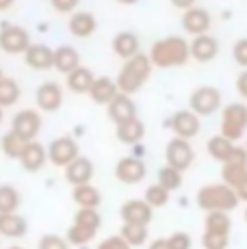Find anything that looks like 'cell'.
<instances>
[{"mask_svg": "<svg viewBox=\"0 0 247 249\" xmlns=\"http://www.w3.org/2000/svg\"><path fill=\"white\" fill-rule=\"evenodd\" d=\"M150 74H152L150 56L139 52V54H135L132 59H128L126 63H124V68L120 70V74H117L115 85H117V89H120V93L130 95L143 87L145 80L150 78Z\"/></svg>", "mask_w": 247, "mask_h": 249, "instance_id": "obj_1", "label": "cell"}, {"mask_svg": "<svg viewBox=\"0 0 247 249\" xmlns=\"http://www.w3.org/2000/svg\"><path fill=\"white\" fill-rule=\"evenodd\" d=\"M191 56L189 52V44L178 35L165 37V39L156 41L152 46L150 61L156 68H174V65H184Z\"/></svg>", "mask_w": 247, "mask_h": 249, "instance_id": "obj_2", "label": "cell"}, {"mask_svg": "<svg viewBox=\"0 0 247 249\" xmlns=\"http://www.w3.org/2000/svg\"><path fill=\"white\" fill-rule=\"evenodd\" d=\"M197 206L206 213H230L239 206V197L228 184H206L197 191Z\"/></svg>", "mask_w": 247, "mask_h": 249, "instance_id": "obj_3", "label": "cell"}, {"mask_svg": "<svg viewBox=\"0 0 247 249\" xmlns=\"http://www.w3.org/2000/svg\"><path fill=\"white\" fill-rule=\"evenodd\" d=\"M247 128V107L241 102L228 104L221 115V137L230 139L232 143L243 137Z\"/></svg>", "mask_w": 247, "mask_h": 249, "instance_id": "obj_4", "label": "cell"}, {"mask_svg": "<svg viewBox=\"0 0 247 249\" xmlns=\"http://www.w3.org/2000/svg\"><path fill=\"white\" fill-rule=\"evenodd\" d=\"M189 104H191V111L195 113L197 117L199 115H212L221 107V93H219V89L204 85V87H197L191 93Z\"/></svg>", "mask_w": 247, "mask_h": 249, "instance_id": "obj_5", "label": "cell"}, {"mask_svg": "<svg viewBox=\"0 0 247 249\" xmlns=\"http://www.w3.org/2000/svg\"><path fill=\"white\" fill-rule=\"evenodd\" d=\"M165 159H167V165L169 167H174V169H178V171H184V169H189V167L193 165V159H195V154H193L191 143L184 141V139L174 137L172 141L167 143Z\"/></svg>", "mask_w": 247, "mask_h": 249, "instance_id": "obj_6", "label": "cell"}, {"mask_svg": "<svg viewBox=\"0 0 247 249\" xmlns=\"http://www.w3.org/2000/svg\"><path fill=\"white\" fill-rule=\"evenodd\" d=\"M11 130L20 139H24L26 143L35 141L37 135H39V130H41V115L37 111H33V108H24V111L16 113L13 124H11Z\"/></svg>", "mask_w": 247, "mask_h": 249, "instance_id": "obj_7", "label": "cell"}, {"mask_svg": "<svg viewBox=\"0 0 247 249\" xmlns=\"http://www.w3.org/2000/svg\"><path fill=\"white\" fill-rule=\"evenodd\" d=\"M28 46H31V37L22 26H16V24H4L0 28V48L9 54H20V52H26Z\"/></svg>", "mask_w": 247, "mask_h": 249, "instance_id": "obj_8", "label": "cell"}, {"mask_svg": "<svg viewBox=\"0 0 247 249\" xmlns=\"http://www.w3.org/2000/svg\"><path fill=\"white\" fill-rule=\"evenodd\" d=\"M78 159V143L72 137H59L48 145V160L56 167H68Z\"/></svg>", "mask_w": 247, "mask_h": 249, "instance_id": "obj_9", "label": "cell"}, {"mask_svg": "<svg viewBox=\"0 0 247 249\" xmlns=\"http://www.w3.org/2000/svg\"><path fill=\"white\" fill-rule=\"evenodd\" d=\"M115 178L122 182V184H137L145 178V165L141 159H135V156H126V159H120L115 165Z\"/></svg>", "mask_w": 247, "mask_h": 249, "instance_id": "obj_10", "label": "cell"}, {"mask_svg": "<svg viewBox=\"0 0 247 249\" xmlns=\"http://www.w3.org/2000/svg\"><path fill=\"white\" fill-rule=\"evenodd\" d=\"M120 214L124 223H139V226H148L152 221L154 208L145 202V199H128L120 208Z\"/></svg>", "mask_w": 247, "mask_h": 249, "instance_id": "obj_11", "label": "cell"}, {"mask_svg": "<svg viewBox=\"0 0 247 249\" xmlns=\"http://www.w3.org/2000/svg\"><path fill=\"white\" fill-rule=\"evenodd\" d=\"M169 126H172L174 135L178 139L189 141V139L197 137V132H199V117L193 111H178L172 117Z\"/></svg>", "mask_w": 247, "mask_h": 249, "instance_id": "obj_12", "label": "cell"}, {"mask_svg": "<svg viewBox=\"0 0 247 249\" xmlns=\"http://www.w3.org/2000/svg\"><path fill=\"white\" fill-rule=\"evenodd\" d=\"M182 28L191 35H208V28H211V13L202 7H191L184 11L182 16Z\"/></svg>", "mask_w": 247, "mask_h": 249, "instance_id": "obj_13", "label": "cell"}, {"mask_svg": "<svg viewBox=\"0 0 247 249\" xmlns=\"http://www.w3.org/2000/svg\"><path fill=\"white\" fill-rule=\"evenodd\" d=\"M46 160H48V147H44L39 141H28L24 145V152L20 156V162L26 171L35 174V171L44 169Z\"/></svg>", "mask_w": 247, "mask_h": 249, "instance_id": "obj_14", "label": "cell"}, {"mask_svg": "<svg viewBox=\"0 0 247 249\" xmlns=\"http://www.w3.org/2000/svg\"><path fill=\"white\" fill-rule=\"evenodd\" d=\"M24 61L28 68L33 70H39V71L50 70L54 68V50H50L44 44H31L28 50L24 52Z\"/></svg>", "mask_w": 247, "mask_h": 249, "instance_id": "obj_15", "label": "cell"}, {"mask_svg": "<svg viewBox=\"0 0 247 249\" xmlns=\"http://www.w3.org/2000/svg\"><path fill=\"white\" fill-rule=\"evenodd\" d=\"M93 178V162L89 159H83L78 156L76 160H72L68 167H65V180L74 186L80 184H89Z\"/></svg>", "mask_w": 247, "mask_h": 249, "instance_id": "obj_16", "label": "cell"}, {"mask_svg": "<svg viewBox=\"0 0 247 249\" xmlns=\"http://www.w3.org/2000/svg\"><path fill=\"white\" fill-rule=\"evenodd\" d=\"M189 52L191 56L199 63H206V61H212L219 52V41L211 35H199L189 44Z\"/></svg>", "mask_w": 247, "mask_h": 249, "instance_id": "obj_17", "label": "cell"}, {"mask_svg": "<svg viewBox=\"0 0 247 249\" xmlns=\"http://www.w3.org/2000/svg\"><path fill=\"white\" fill-rule=\"evenodd\" d=\"M37 107L41 108V111H56V108L63 104V91L56 83H44L39 89H37Z\"/></svg>", "mask_w": 247, "mask_h": 249, "instance_id": "obj_18", "label": "cell"}, {"mask_svg": "<svg viewBox=\"0 0 247 249\" xmlns=\"http://www.w3.org/2000/svg\"><path fill=\"white\" fill-rule=\"evenodd\" d=\"M115 135L122 143H126V145H135V143H139L141 139H143L145 126L139 117H132L122 124H115Z\"/></svg>", "mask_w": 247, "mask_h": 249, "instance_id": "obj_19", "label": "cell"}, {"mask_svg": "<svg viewBox=\"0 0 247 249\" xmlns=\"http://www.w3.org/2000/svg\"><path fill=\"white\" fill-rule=\"evenodd\" d=\"M108 117L113 119L115 124H122L126 119L137 117V107L132 102V98H128L126 93H117L113 98V102L108 104Z\"/></svg>", "mask_w": 247, "mask_h": 249, "instance_id": "obj_20", "label": "cell"}, {"mask_svg": "<svg viewBox=\"0 0 247 249\" xmlns=\"http://www.w3.org/2000/svg\"><path fill=\"white\" fill-rule=\"evenodd\" d=\"M28 232V223L22 214L7 213L0 214V236L4 238H22Z\"/></svg>", "mask_w": 247, "mask_h": 249, "instance_id": "obj_21", "label": "cell"}, {"mask_svg": "<svg viewBox=\"0 0 247 249\" xmlns=\"http://www.w3.org/2000/svg\"><path fill=\"white\" fill-rule=\"evenodd\" d=\"M120 93V89H117L115 80L106 78V76H102V78H96L91 85V89H89V95H91V100L96 104H111L113 98Z\"/></svg>", "mask_w": 247, "mask_h": 249, "instance_id": "obj_22", "label": "cell"}, {"mask_svg": "<svg viewBox=\"0 0 247 249\" xmlns=\"http://www.w3.org/2000/svg\"><path fill=\"white\" fill-rule=\"evenodd\" d=\"M113 50L117 56H122L124 61L132 59L135 54H139V37L130 31H122L113 39Z\"/></svg>", "mask_w": 247, "mask_h": 249, "instance_id": "obj_23", "label": "cell"}, {"mask_svg": "<svg viewBox=\"0 0 247 249\" xmlns=\"http://www.w3.org/2000/svg\"><path fill=\"white\" fill-rule=\"evenodd\" d=\"M68 26H70V33L76 37H91L98 28V22L89 11H76L74 16L70 18Z\"/></svg>", "mask_w": 247, "mask_h": 249, "instance_id": "obj_24", "label": "cell"}, {"mask_svg": "<svg viewBox=\"0 0 247 249\" xmlns=\"http://www.w3.org/2000/svg\"><path fill=\"white\" fill-rule=\"evenodd\" d=\"M54 68L61 74H72L76 68H80V54L72 46H59L54 50Z\"/></svg>", "mask_w": 247, "mask_h": 249, "instance_id": "obj_25", "label": "cell"}, {"mask_svg": "<svg viewBox=\"0 0 247 249\" xmlns=\"http://www.w3.org/2000/svg\"><path fill=\"white\" fill-rule=\"evenodd\" d=\"M74 202L78 204V208H98L100 202H102V195L93 184H80L74 186L72 193Z\"/></svg>", "mask_w": 247, "mask_h": 249, "instance_id": "obj_26", "label": "cell"}, {"mask_svg": "<svg viewBox=\"0 0 247 249\" xmlns=\"http://www.w3.org/2000/svg\"><path fill=\"white\" fill-rule=\"evenodd\" d=\"M93 80H96L93 71L80 65V68H76L72 74H68V87L72 89L74 93H89Z\"/></svg>", "mask_w": 247, "mask_h": 249, "instance_id": "obj_27", "label": "cell"}, {"mask_svg": "<svg viewBox=\"0 0 247 249\" xmlns=\"http://www.w3.org/2000/svg\"><path fill=\"white\" fill-rule=\"evenodd\" d=\"M234 147H236V143H232L230 139H226V137H221V135L212 137L211 141L206 143L208 154H211L215 160H219V162H226L228 159H230L232 152H234Z\"/></svg>", "mask_w": 247, "mask_h": 249, "instance_id": "obj_28", "label": "cell"}, {"mask_svg": "<svg viewBox=\"0 0 247 249\" xmlns=\"http://www.w3.org/2000/svg\"><path fill=\"white\" fill-rule=\"evenodd\" d=\"M204 232H215V234H228L230 236L232 230V219L228 217V213H206L204 219Z\"/></svg>", "mask_w": 247, "mask_h": 249, "instance_id": "obj_29", "label": "cell"}, {"mask_svg": "<svg viewBox=\"0 0 247 249\" xmlns=\"http://www.w3.org/2000/svg\"><path fill=\"white\" fill-rule=\"evenodd\" d=\"M120 236L130 247H139L148 241V226H139V223H124L120 230Z\"/></svg>", "mask_w": 247, "mask_h": 249, "instance_id": "obj_30", "label": "cell"}, {"mask_svg": "<svg viewBox=\"0 0 247 249\" xmlns=\"http://www.w3.org/2000/svg\"><path fill=\"white\" fill-rule=\"evenodd\" d=\"M22 204V197L11 184H0V214L18 213Z\"/></svg>", "mask_w": 247, "mask_h": 249, "instance_id": "obj_31", "label": "cell"}, {"mask_svg": "<svg viewBox=\"0 0 247 249\" xmlns=\"http://www.w3.org/2000/svg\"><path fill=\"white\" fill-rule=\"evenodd\" d=\"M24 145H26V141L18 137L13 130L7 132V135L0 139V150H2V154L9 156V159H20L22 152H24Z\"/></svg>", "mask_w": 247, "mask_h": 249, "instance_id": "obj_32", "label": "cell"}, {"mask_svg": "<svg viewBox=\"0 0 247 249\" xmlns=\"http://www.w3.org/2000/svg\"><path fill=\"white\" fill-rule=\"evenodd\" d=\"M74 223L76 226H83L87 230L98 232L100 223H102V217H100L98 208H78V213L74 214Z\"/></svg>", "mask_w": 247, "mask_h": 249, "instance_id": "obj_33", "label": "cell"}, {"mask_svg": "<svg viewBox=\"0 0 247 249\" xmlns=\"http://www.w3.org/2000/svg\"><path fill=\"white\" fill-rule=\"evenodd\" d=\"M20 98V85L13 78H2L0 80V107H13Z\"/></svg>", "mask_w": 247, "mask_h": 249, "instance_id": "obj_34", "label": "cell"}, {"mask_svg": "<svg viewBox=\"0 0 247 249\" xmlns=\"http://www.w3.org/2000/svg\"><path fill=\"white\" fill-rule=\"evenodd\" d=\"M159 184L165 186L169 193H172V191H178L180 186H182V171L174 169V167H169V165L160 167V171H159Z\"/></svg>", "mask_w": 247, "mask_h": 249, "instance_id": "obj_35", "label": "cell"}, {"mask_svg": "<svg viewBox=\"0 0 247 249\" xmlns=\"http://www.w3.org/2000/svg\"><path fill=\"white\" fill-rule=\"evenodd\" d=\"M98 232H93V230H87V228H83V226H70V230H68V234H65V241L70 243V245H87L89 241H93V236H96Z\"/></svg>", "mask_w": 247, "mask_h": 249, "instance_id": "obj_36", "label": "cell"}, {"mask_svg": "<svg viewBox=\"0 0 247 249\" xmlns=\"http://www.w3.org/2000/svg\"><path fill=\"white\" fill-rule=\"evenodd\" d=\"M143 199L152 206V208H163V206L169 202V191L160 184H152V186H148V191H145Z\"/></svg>", "mask_w": 247, "mask_h": 249, "instance_id": "obj_37", "label": "cell"}, {"mask_svg": "<svg viewBox=\"0 0 247 249\" xmlns=\"http://www.w3.org/2000/svg\"><path fill=\"white\" fill-rule=\"evenodd\" d=\"M245 171H247V167H243V165H232V162H223V167H221L223 184H228V186H232V189H234L236 182L243 178Z\"/></svg>", "mask_w": 247, "mask_h": 249, "instance_id": "obj_38", "label": "cell"}, {"mask_svg": "<svg viewBox=\"0 0 247 249\" xmlns=\"http://www.w3.org/2000/svg\"><path fill=\"white\" fill-rule=\"evenodd\" d=\"M228 234H215V232H204L202 236V245L204 249H228Z\"/></svg>", "mask_w": 247, "mask_h": 249, "instance_id": "obj_39", "label": "cell"}, {"mask_svg": "<svg viewBox=\"0 0 247 249\" xmlns=\"http://www.w3.org/2000/svg\"><path fill=\"white\" fill-rule=\"evenodd\" d=\"M39 249H70V243L54 234H46L39 238Z\"/></svg>", "mask_w": 247, "mask_h": 249, "instance_id": "obj_40", "label": "cell"}, {"mask_svg": "<svg viewBox=\"0 0 247 249\" xmlns=\"http://www.w3.org/2000/svg\"><path fill=\"white\" fill-rule=\"evenodd\" d=\"M167 243H169V249H191V245H193L191 236H189L187 232H174L172 236L167 238Z\"/></svg>", "mask_w": 247, "mask_h": 249, "instance_id": "obj_41", "label": "cell"}, {"mask_svg": "<svg viewBox=\"0 0 247 249\" xmlns=\"http://www.w3.org/2000/svg\"><path fill=\"white\" fill-rule=\"evenodd\" d=\"M232 56L234 61L241 65V68H247V37H241L239 41L232 48Z\"/></svg>", "mask_w": 247, "mask_h": 249, "instance_id": "obj_42", "label": "cell"}, {"mask_svg": "<svg viewBox=\"0 0 247 249\" xmlns=\"http://www.w3.org/2000/svg\"><path fill=\"white\" fill-rule=\"evenodd\" d=\"M98 249H132L122 236H108L98 245Z\"/></svg>", "mask_w": 247, "mask_h": 249, "instance_id": "obj_43", "label": "cell"}, {"mask_svg": "<svg viewBox=\"0 0 247 249\" xmlns=\"http://www.w3.org/2000/svg\"><path fill=\"white\" fill-rule=\"evenodd\" d=\"M50 2L59 13H70V11H74V9L78 7L80 0H50Z\"/></svg>", "mask_w": 247, "mask_h": 249, "instance_id": "obj_44", "label": "cell"}, {"mask_svg": "<svg viewBox=\"0 0 247 249\" xmlns=\"http://www.w3.org/2000/svg\"><path fill=\"white\" fill-rule=\"evenodd\" d=\"M234 193H236V197H239V202H247V171L243 174V178L236 182Z\"/></svg>", "mask_w": 247, "mask_h": 249, "instance_id": "obj_45", "label": "cell"}, {"mask_svg": "<svg viewBox=\"0 0 247 249\" xmlns=\"http://www.w3.org/2000/svg\"><path fill=\"white\" fill-rule=\"evenodd\" d=\"M236 91H239L241 98L247 100V70H243L239 74V78H236Z\"/></svg>", "mask_w": 247, "mask_h": 249, "instance_id": "obj_46", "label": "cell"}, {"mask_svg": "<svg viewBox=\"0 0 247 249\" xmlns=\"http://www.w3.org/2000/svg\"><path fill=\"white\" fill-rule=\"evenodd\" d=\"M148 249H169V243H167V238H154Z\"/></svg>", "mask_w": 247, "mask_h": 249, "instance_id": "obj_47", "label": "cell"}, {"mask_svg": "<svg viewBox=\"0 0 247 249\" xmlns=\"http://www.w3.org/2000/svg\"><path fill=\"white\" fill-rule=\"evenodd\" d=\"M172 4L174 7H178V9H191V7H195V0H172Z\"/></svg>", "mask_w": 247, "mask_h": 249, "instance_id": "obj_48", "label": "cell"}, {"mask_svg": "<svg viewBox=\"0 0 247 249\" xmlns=\"http://www.w3.org/2000/svg\"><path fill=\"white\" fill-rule=\"evenodd\" d=\"M13 4V0H0V11H4V9H9Z\"/></svg>", "mask_w": 247, "mask_h": 249, "instance_id": "obj_49", "label": "cell"}, {"mask_svg": "<svg viewBox=\"0 0 247 249\" xmlns=\"http://www.w3.org/2000/svg\"><path fill=\"white\" fill-rule=\"evenodd\" d=\"M117 2H122V4H135V2H139V0H117Z\"/></svg>", "mask_w": 247, "mask_h": 249, "instance_id": "obj_50", "label": "cell"}, {"mask_svg": "<svg viewBox=\"0 0 247 249\" xmlns=\"http://www.w3.org/2000/svg\"><path fill=\"white\" fill-rule=\"evenodd\" d=\"M7 249H24V247H20V245H11V247H7Z\"/></svg>", "mask_w": 247, "mask_h": 249, "instance_id": "obj_51", "label": "cell"}, {"mask_svg": "<svg viewBox=\"0 0 247 249\" xmlns=\"http://www.w3.org/2000/svg\"><path fill=\"white\" fill-rule=\"evenodd\" d=\"M0 122H2V107H0Z\"/></svg>", "mask_w": 247, "mask_h": 249, "instance_id": "obj_52", "label": "cell"}, {"mask_svg": "<svg viewBox=\"0 0 247 249\" xmlns=\"http://www.w3.org/2000/svg\"><path fill=\"white\" fill-rule=\"evenodd\" d=\"M4 78V76H2V70H0V80H2Z\"/></svg>", "mask_w": 247, "mask_h": 249, "instance_id": "obj_53", "label": "cell"}, {"mask_svg": "<svg viewBox=\"0 0 247 249\" xmlns=\"http://www.w3.org/2000/svg\"><path fill=\"white\" fill-rule=\"evenodd\" d=\"M245 221H247V210H245Z\"/></svg>", "mask_w": 247, "mask_h": 249, "instance_id": "obj_54", "label": "cell"}]
</instances>
